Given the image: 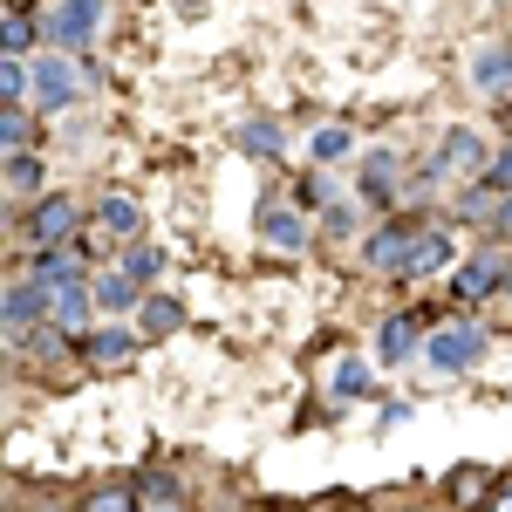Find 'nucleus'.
Returning <instances> with one entry per match:
<instances>
[{"label": "nucleus", "mask_w": 512, "mask_h": 512, "mask_svg": "<svg viewBox=\"0 0 512 512\" xmlns=\"http://www.w3.org/2000/svg\"><path fill=\"white\" fill-rule=\"evenodd\" d=\"M41 28H48V41H55L62 55H82V48L96 41V28H103V0H55V7L41 14Z\"/></svg>", "instance_id": "1"}, {"label": "nucleus", "mask_w": 512, "mask_h": 512, "mask_svg": "<svg viewBox=\"0 0 512 512\" xmlns=\"http://www.w3.org/2000/svg\"><path fill=\"white\" fill-rule=\"evenodd\" d=\"M82 226V205L76 198H62V192H41L35 205H28V246L35 253H48V246H69Z\"/></svg>", "instance_id": "2"}, {"label": "nucleus", "mask_w": 512, "mask_h": 512, "mask_svg": "<svg viewBox=\"0 0 512 512\" xmlns=\"http://www.w3.org/2000/svg\"><path fill=\"white\" fill-rule=\"evenodd\" d=\"M424 349H431V369H444V376H465L478 355H485V328H478V321H451V328H437Z\"/></svg>", "instance_id": "3"}, {"label": "nucleus", "mask_w": 512, "mask_h": 512, "mask_svg": "<svg viewBox=\"0 0 512 512\" xmlns=\"http://www.w3.org/2000/svg\"><path fill=\"white\" fill-rule=\"evenodd\" d=\"M35 103L41 110H69V103H76V55L55 48V55L35 62Z\"/></svg>", "instance_id": "4"}, {"label": "nucleus", "mask_w": 512, "mask_h": 512, "mask_svg": "<svg viewBox=\"0 0 512 512\" xmlns=\"http://www.w3.org/2000/svg\"><path fill=\"white\" fill-rule=\"evenodd\" d=\"M499 287H506V260H499V253H472V260L451 274V294H458V301H485V294H499Z\"/></svg>", "instance_id": "5"}, {"label": "nucleus", "mask_w": 512, "mask_h": 512, "mask_svg": "<svg viewBox=\"0 0 512 512\" xmlns=\"http://www.w3.org/2000/svg\"><path fill=\"white\" fill-rule=\"evenodd\" d=\"M437 164H444V171H465V178H485V171H492V151H485V137H478V130H444Z\"/></svg>", "instance_id": "6"}, {"label": "nucleus", "mask_w": 512, "mask_h": 512, "mask_svg": "<svg viewBox=\"0 0 512 512\" xmlns=\"http://www.w3.org/2000/svg\"><path fill=\"white\" fill-rule=\"evenodd\" d=\"M41 315H55V287H41V280H14L7 287V328H14V342H21V328Z\"/></svg>", "instance_id": "7"}, {"label": "nucleus", "mask_w": 512, "mask_h": 512, "mask_svg": "<svg viewBox=\"0 0 512 512\" xmlns=\"http://www.w3.org/2000/svg\"><path fill=\"white\" fill-rule=\"evenodd\" d=\"M260 239L280 246V253H301V246H308V219H301V205H260Z\"/></svg>", "instance_id": "8"}, {"label": "nucleus", "mask_w": 512, "mask_h": 512, "mask_svg": "<svg viewBox=\"0 0 512 512\" xmlns=\"http://www.w3.org/2000/svg\"><path fill=\"white\" fill-rule=\"evenodd\" d=\"M417 349H424L417 315H383V328H376V355H383V362H410Z\"/></svg>", "instance_id": "9"}, {"label": "nucleus", "mask_w": 512, "mask_h": 512, "mask_svg": "<svg viewBox=\"0 0 512 512\" xmlns=\"http://www.w3.org/2000/svg\"><path fill=\"white\" fill-rule=\"evenodd\" d=\"M28 280H41V287H82V239H76V253H62V246L35 253Z\"/></svg>", "instance_id": "10"}, {"label": "nucleus", "mask_w": 512, "mask_h": 512, "mask_svg": "<svg viewBox=\"0 0 512 512\" xmlns=\"http://www.w3.org/2000/svg\"><path fill=\"white\" fill-rule=\"evenodd\" d=\"M472 82L485 89V96L506 89V82H512V41H485V48H478V55H472Z\"/></svg>", "instance_id": "11"}, {"label": "nucleus", "mask_w": 512, "mask_h": 512, "mask_svg": "<svg viewBox=\"0 0 512 512\" xmlns=\"http://www.w3.org/2000/svg\"><path fill=\"white\" fill-rule=\"evenodd\" d=\"M89 315H96V287H89V280H82V287H55V328H62V335H82Z\"/></svg>", "instance_id": "12"}, {"label": "nucleus", "mask_w": 512, "mask_h": 512, "mask_svg": "<svg viewBox=\"0 0 512 512\" xmlns=\"http://www.w3.org/2000/svg\"><path fill=\"white\" fill-rule=\"evenodd\" d=\"M410 253H417V246H410V233H396V226H383V233L362 246V260H369V267H383V274H403V267H410Z\"/></svg>", "instance_id": "13"}, {"label": "nucleus", "mask_w": 512, "mask_h": 512, "mask_svg": "<svg viewBox=\"0 0 512 512\" xmlns=\"http://www.w3.org/2000/svg\"><path fill=\"white\" fill-rule=\"evenodd\" d=\"M82 349H89V369H123L130 349H137V335H130V328H96Z\"/></svg>", "instance_id": "14"}, {"label": "nucleus", "mask_w": 512, "mask_h": 512, "mask_svg": "<svg viewBox=\"0 0 512 512\" xmlns=\"http://www.w3.org/2000/svg\"><path fill=\"white\" fill-rule=\"evenodd\" d=\"M390 192H396V151H369L362 158V198L369 205H390Z\"/></svg>", "instance_id": "15"}, {"label": "nucleus", "mask_w": 512, "mask_h": 512, "mask_svg": "<svg viewBox=\"0 0 512 512\" xmlns=\"http://www.w3.org/2000/svg\"><path fill=\"white\" fill-rule=\"evenodd\" d=\"M444 492H451V499H458L465 512H478L485 499H492V472H478V465H458V472L444 478Z\"/></svg>", "instance_id": "16"}, {"label": "nucleus", "mask_w": 512, "mask_h": 512, "mask_svg": "<svg viewBox=\"0 0 512 512\" xmlns=\"http://www.w3.org/2000/svg\"><path fill=\"white\" fill-rule=\"evenodd\" d=\"M437 267H451V239L444 233H417V253H410L403 280H424V274H437Z\"/></svg>", "instance_id": "17"}, {"label": "nucleus", "mask_w": 512, "mask_h": 512, "mask_svg": "<svg viewBox=\"0 0 512 512\" xmlns=\"http://www.w3.org/2000/svg\"><path fill=\"white\" fill-rule=\"evenodd\" d=\"M96 226H103V233H137V198H123V192H110L103 198V205H96Z\"/></svg>", "instance_id": "18"}, {"label": "nucleus", "mask_w": 512, "mask_h": 512, "mask_svg": "<svg viewBox=\"0 0 512 512\" xmlns=\"http://www.w3.org/2000/svg\"><path fill=\"white\" fill-rule=\"evenodd\" d=\"M144 294H137V280L130 274H103L96 280V308H110V315H123V308H137Z\"/></svg>", "instance_id": "19"}, {"label": "nucleus", "mask_w": 512, "mask_h": 512, "mask_svg": "<svg viewBox=\"0 0 512 512\" xmlns=\"http://www.w3.org/2000/svg\"><path fill=\"white\" fill-rule=\"evenodd\" d=\"M7 192H14V198H35V192H41V158H28V151H7Z\"/></svg>", "instance_id": "20"}, {"label": "nucleus", "mask_w": 512, "mask_h": 512, "mask_svg": "<svg viewBox=\"0 0 512 512\" xmlns=\"http://www.w3.org/2000/svg\"><path fill=\"white\" fill-rule=\"evenodd\" d=\"M82 512H144V506H137V485H96L82 499Z\"/></svg>", "instance_id": "21"}, {"label": "nucleus", "mask_w": 512, "mask_h": 512, "mask_svg": "<svg viewBox=\"0 0 512 512\" xmlns=\"http://www.w3.org/2000/svg\"><path fill=\"white\" fill-rule=\"evenodd\" d=\"M0 35H7V55H28V48H35V41L48 35V28H41V21H28V14H21V7H14V14H7V28H0Z\"/></svg>", "instance_id": "22"}, {"label": "nucleus", "mask_w": 512, "mask_h": 512, "mask_svg": "<svg viewBox=\"0 0 512 512\" xmlns=\"http://www.w3.org/2000/svg\"><path fill=\"white\" fill-rule=\"evenodd\" d=\"M239 151H246V158H280V130L274 123H246V130H239Z\"/></svg>", "instance_id": "23"}, {"label": "nucleus", "mask_w": 512, "mask_h": 512, "mask_svg": "<svg viewBox=\"0 0 512 512\" xmlns=\"http://www.w3.org/2000/svg\"><path fill=\"white\" fill-rule=\"evenodd\" d=\"M28 89H35V69H28L21 55H7V62H0V96H7V103H21Z\"/></svg>", "instance_id": "24"}, {"label": "nucleus", "mask_w": 512, "mask_h": 512, "mask_svg": "<svg viewBox=\"0 0 512 512\" xmlns=\"http://www.w3.org/2000/svg\"><path fill=\"white\" fill-rule=\"evenodd\" d=\"M369 390V362H362V355H342V362H335V396H362Z\"/></svg>", "instance_id": "25"}, {"label": "nucleus", "mask_w": 512, "mask_h": 512, "mask_svg": "<svg viewBox=\"0 0 512 512\" xmlns=\"http://www.w3.org/2000/svg\"><path fill=\"white\" fill-rule=\"evenodd\" d=\"M158 267H164V253H158V246H137V239L123 246V274H130V280H151Z\"/></svg>", "instance_id": "26"}, {"label": "nucleus", "mask_w": 512, "mask_h": 512, "mask_svg": "<svg viewBox=\"0 0 512 512\" xmlns=\"http://www.w3.org/2000/svg\"><path fill=\"white\" fill-rule=\"evenodd\" d=\"M349 144H355V137H349V130H342V123H321V130H315V158H321V164L349 158Z\"/></svg>", "instance_id": "27"}, {"label": "nucleus", "mask_w": 512, "mask_h": 512, "mask_svg": "<svg viewBox=\"0 0 512 512\" xmlns=\"http://www.w3.org/2000/svg\"><path fill=\"white\" fill-rule=\"evenodd\" d=\"M178 321H185V315H178V301H164V294H158V301H144V335H171Z\"/></svg>", "instance_id": "28"}, {"label": "nucleus", "mask_w": 512, "mask_h": 512, "mask_svg": "<svg viewBox=\"0 0 512 512\" xmlns=\"http://www.w3.org/2000/svg\"><path fill=\"white\" fill-rule=\"evenodd\" d=\"M0 144H7V151L28 144V117H21V103H7V117H0Z\"/></svg>", "instance_id": "29"}, {"label": "nucleus", "mask_w": 512, "mask_h": 512, "mask_svg": "<svg viewBox=\"0 0 512 512\" xmlns=\"http://www.w3.org/2000/svg\"><path fill=\"white\" fill-rule=\"evenodd\" d=\"M485 185H492V192H512V144L499 151V158H492V171H485Z\"/></svg>", "instance_id": "30"}, {"label": "nucleus", "mask_w": 512, "mask_h": 512, "mask_svg": "<svg viewBox=\"0 0 512 512\" xmlns=\"http://www.w3.org/2000/svg\"><path fill=\"white\" fill-rule=\"evenodd\" d=\"M321 198H328V178H301V185H294V205H321Z\"/></svg>", "instance_id": "31"}, {"label": "nucleus", "mask_w": 512, "mask_h": 512, "mask_svg": "<svg viewBox=\"0 0 512 512\" xmlns=\"http://www.w3.org/2000/svg\"><path fill=\"white\" fill-rule=\"evenodd\" d=\"M492 226H499V239H512V192H506V205H499V219H492Z\"/></svg>", "instance_id": "32"}, {"label": "nucleus", "mask_w": 512, "mask_h": 512, "mask_svg": "<svg viewBox=\"0 0 512 512\" xmlns=\"http://www.w3.org/2000/svg\"><path fill=\"white\" fill-rule=\"evenodd\" d=\"M485 512H512V492H499V499H492V506H485Z\"/></svg>", "instance_id": "33"}, {"label": "nucleus", "mask_w": 512, "mask_h": 512, "mask_svg": "<svg viewBox=\"0 0 512 512\" xmlns=\"http://www.w3.org/2000/svg\"><path fill=\"white\" fill-rule=\"evenodd\" d=\"M144 512H185V506H144Z\"/></svg>", "instance_id": "34"}]
</instances>
